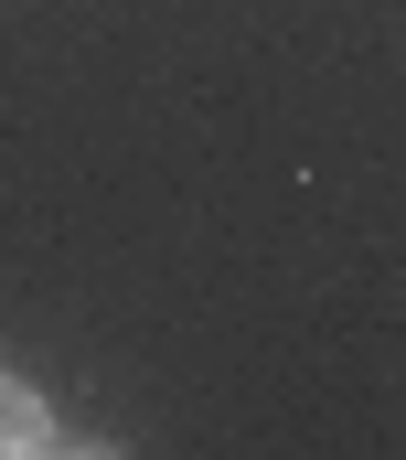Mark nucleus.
I'll return each mask as SVG.
<instances>
[{
  "label": "nucleus",
  "mask_w": 406,
  "mask_h": 460,
  "mask_svg": "<svg viewBox=\"0 0 406 460\" xmlns=\"http://www.w3.org/2000/svg\"><path fill=\"white\" fill-rule=\"evenodd\" d=\"M43 450H65V418H54V396L32 375L0 364V460H43Z\"/></svg>",
  "instance_id": "f257e3e1"
}]
</instances>
